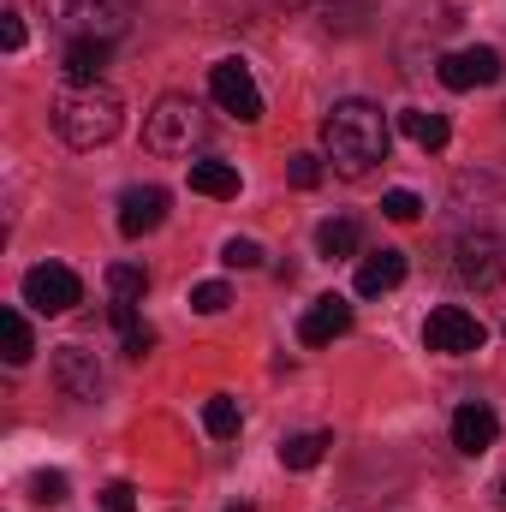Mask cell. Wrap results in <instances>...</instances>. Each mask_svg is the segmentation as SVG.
<instances>
[{
  "label": "cell",
  "instance_id": "6da1fadb",
  "mask_svg": "<svg viewBox=\"0 0 506 512\" xmlns=\"http://www.w3.org/2000/svg\"><path fill=\"white\" fill-rule=\"evenodd\" d=\"M322 149L340 179H364L376 161H387V114L376 102H334L322 120Z\"/></svg>",
  "mask_w": 506,
  "mask_h": 512
},
{
  "label": "cell",
  "instance_id": "7a4b0ae2",
  "mask_svg": "<svg viewBox=\"0 0 506 512\" xmlns=\"http://www.w3.org/2000/svg\"><path fill=\"white\" fill-rule=\"evenodd\" d=\"M120 126H126V108L108 84H66L54 96V131L72 149H102L120 137Z\"/></svg>",
  "mask_w": 506,
  "mask_h": 512
},
{
  "label": "cell",
  "instance_id": "3957f363",
  "mask_svg": "<svg viewBox=\"0 0 506 512\" xmlns=\"http://www.w3.org/2000/svg\"><path fill=\"white\" fill-rule=\"evenodd\" d=\"M203 131H209V120L197 114L191 96H161L155 114L143 120V143L155 155H191V143H203Z\"/></svg>",
  "mask_w": 506,
  "mask_h": 512
},
{
  "label": "cell",
  "instance_id": "277c9868",
  "mask_svg": "<svg viewBox=\"0 0 506 512\" xmlns=\"http://www.w3.org/2000/svg\"><path fill=\"white\" fill-rule=\"evenodd\" d=\"M42 12H48V24L66 30L72 42H78V36L114 42V36L126 30V0H42Z\"/></svg>",
  "mask_w": 506,
  "mask_h": 512
},
{
  "label": "cell",
  "instance_id": "5b68a950",
  "mask_svg": "<svg viewBox=\"0 0 506 512\" xmlns=\"http://www.w3.org/2000/svg\"><path fill=\"white\" fill-rule=\"evenodd\" d=\"M423 340H429V352L471 358V352H483L489 328H483V322H477L465 304H441V310H429V322H423Z\"/></svg>",
  "mask_w": 506,
  "mask_h": 512
},
{
  "label": "cell",
  "instance_id": "8992f818",
  "mask_svg": "<svg viewBox=\"0 0 506 512\" xmlns=\"http://www.w3.org/2000/svg\"><path fill=\"white\" fill-rule=\"evenodd\" d=\"M78 298H84V280H78L66 262H36V268L24 274V304L42 310V316H66Z\"/></svg>",
  "mask_w": 506,
  "mask_h": 512
},
{
  "label": "cell",
  "instance_id": "52a82bcc",
  "mask_svg": "<svg viewBox=\"0 0 506 512\" xmlns=\"http://www.w3.org/2000/svg\"><path fill=\"white\" fill-rule=\"evenodd\" d=\"M453 274H459L465 286H477V292L501 286L506 280V245L495 233H465V239L453 245Z\"/></svg>",
  "mask_w": 506,
  "mask_h": 512
},
{
  "label": "cell",
  "instance_id": "ba28073f",
  "mask_svg": "<svg viewBox=\"0 0 506 512\" xmlns=\"http://www.w3.org/2000/svg\"><path fill=\"white\" fill-rule=\"evenodd\" d=\"M209 90H215V102L233 114V120H262V90H256V78H251V66L245 60H215L209 66Z\"/></svg>",
  "mask_w": 506,
  "mask_h": 512
},
{
  "label": "cell",
  "instance_id": "9c48e42d",
  "mask_svg": "<svg viewBox=\"0 0 506 512\" xmlns=\"http://www.w3.org/2000/svg\"><path fill=\"white\" fill-rule=\"evenodd\" d=\"M54 382L66 387V399H102V364H96V352H84V346H60L54 352Z\"/></svg>",
  "mask_w": 506,
  "mask_h": 512
},
{
  "label": "cell",
  "instance_id": "30bf717a",
  "mask_svg": "<svg viewBox=\"0 0 506 512\" xmlns=\"http://www.w3.org/2000/svg\"><path fill=\"white\" fill-rule=\"evenodd\" d=\"M495 78H501V54L495 48H459V54L441 60V84L447 90H483Z\"/></svg>",
  "mask_w": 506,
  "mask_h": 512
},
{
  "label": "cell",
  "instance_id": "8fae6325",
  "mask_svg": "<svg viewBox=\"0 0 506 512\" xmlns=\"http://www.w3.org/2000/svg\"><path fill=\"white\" fill-rule=\"evenodd\" d=\"M340 334H352V304H346L340 292H328V298H316V304L304 310L298 340H304V346H334Z\"/></svg>",
  "mask_w": 506,
  "mask_h": 512
},
{
  "label": "cell",
  "instance_id": "7c38bea8",
  "mask_svg": "<svg viewBox=\"0 0 506 512\" xmlns=\"http://www.w3.org/2000/svg\"><path fill=\"white\" fill-rule=\"evenodd\" d=\"M167 191L161 185H131L126 197H120V233L126 239H143V233H155L161 221H167Z\"/></svg>",
  "mask_w": 506,
  "mask_h": 512
},
{
  "label": "cell",
  "instance_id": "4fadbf2b",
  "mask_svg": "<svg viewBox=\"0 0 506 512\" xmlns=\"http://www.w3.org/2000/svg\"><path fill=\"white\" fill-rule=\"evenodd\" d=\"M495 435H501V417H495L483 399H471V405H459V411H453V447H459V453H471V459H477V453H489V447H495Z\"/></svg>",
  "mask_w": 506,
  "mask_h": 512
},
{
  "label": "cell",
  "instance_id": "5bb4252c",
  "mask_svg": "<svg viewBox=\"0 0 506 512\" xmlns=\"http://www.w3.org/2000/svg\"><path fill=\"white\" fill-rule=\"evenodd\" d=\"M405 280V251H376L358 262V298H381Z\"/></svg>",
  "mask_w": 506,
  "mask_h": 512
},
{
  "label": "cell",
  "instance_id": "9a60e30c",
  "mask_svg": "<svg viewBox=\"0 0 506 512\" xmlns=\"http://www.w3.org/2000/svg\"><path fill=\"white\" fill-rule=\"evenodd\" d=\"M102 66H108V42H102V36L66 42V78H72V84H102Z\"/></svg>",
  "mask_w": 506,
  "mask_h": 512
},
{
  "label": "cell",
  "instance_id": "2e32d148",
  "mask_svg": "<svg viewBox=\"0 0 506 512\" xmlns=\"http://www.w3.org/2000/svg\"><path fill=\"white\" fill-rule=\"evenodd\" d=\"M191 191L197 197H239V167L233 161H191Z\"/></svg>",
  "mask_w": 506,
  "mask_h": 512
},
{
  "label": "cell",
  "instance_id": "e0dca14e",
  "mask_svg": "<svg viewBox=\"0 0 506 512\" xmlns=\"http://www.w3.org/2000/svg\"><path fill=\"white\" fill-rule=\"evenodd\" d=\"M399 131H405L417 149H447V137H453L447 120H441V114H429V108H405V114H399Z\"/></svg>",
  "mask_w": 506,
  "mask_h": 512
},
{
  "label": "cell",
  "instance_id": "ac0fdd59",
  "mask_svg": "<svg viewBox=\"0 0 506 512\" xmlns=\"http://www.w3.org/2000/svg\"><path fill=\"white\" fill-rule=\"evenodd\" d=\"M334 447V435H292V441H280V465L286 471H310V465H322V453Z\"/></svg>",
  "mask_w": 506,
  "mask_h": 512
},
{
  "label": "cell",
  "instance_id": "d6986e66",
  "mask_svg": "<svg viewBox=\"0 0 506 512\" xmlns=\"http://www.w3.org/2000/svg\"><path fill=\"white\" fill-rule=\"evenodd\" d=\"M0 334H6V364H30L36 340H30V322H24V310H18V304H6V310H0Z\"/></svg>",
  "mask_w": 506,
  "mask_h": 512
},
{
  "label": "cell",
  "instance_id": "ffe728a7",
  "mask_svg": "<svg viewBox=\"0 0 506 512\" xmlns=\"http://www.w3.org/2000/svg\"><path fill=\"white\" fill-rule=\"evenodd\" d=\"M316 251L328 256V262L352 256L358 251V221H346V215H340V221H322V227H316Z\"/></svg>",
  "mask_w": 506,
  "mask_h": 512
},
{
  "label": "cell",
  "instance_id": "44dd1931",
  "mask_svg": "<svg viewBox=\"0 0 506 512\" xmlns=\"http://www.w3.org/2000/svg\"><path fill=\"white\" fill-rule=\"evenodd\" d=\"M203 429H209L215 441H233V435H239V399L215 393V399L203 405Z\"/></svg>",
  "mask_w": 506,
  "mask_h": 512
},
{
  "label": "cell",
  "instance_id": "7402d4cb",
  "mask_svg": "<svg viewBox=\"0 0 506 512\" xmlns=\"http://www.w3.org/2000/svg\"><path fill=\"white\" fill-rule=\"evenodd\" d=\"M108 292H114V304H137V298L149 292V274H143L137 262H114V268H108Z\"/></svg>",
  "mask_w": 506,
  "mask_h": 512
},
{
  "label": "cell",
  "instance_id": "603a6c76",
  "mask_svg": "<svg viewBox=\"0 0 506 512\" xmlns=\"http://www.w3.org/2000/svg\"><path fill=\"white\" fill-rule=\"evenodd\" d=\"M227 304H233L227 280H203V286H191V310H203V316H221Z\"/></svg>",
  "mask_w": 506,
  "mask_h": 512
},
{
  "label": "cell",
  "instance_id": "cb8c5ba5",
  "mask_svg": "<svg viewBox=\"0 0 506 512\" xmlns=\"http://www.w3.org/2000/svg\"><path fill=\"white\" fill-rule=\"evenodd\" d=\"M30 501H36V507H60V501H66V477H60V471H36V477H30Z\"/></svg>",
  "mask_w": 506,
  "mask_h": 512
},
{
  "label": "cell",
  "instance_id": "d4e9b609",
  "mask_svg": "<svg viewBox=\"0 0 506 512\" xmlns=\"http://www.w3.org/2000/svg\"><path fill=\"white\" fill-rule=\"evenodd\" d=\"M381 215H387V221H417V215H423V197H417V191H387V197H381Z\"/></svg>",
  "mask_w": 506,
  "mask_h": 512
},
{
  "label": "cell",
  "instance_id": "484cf974",
  "mask_svg": "<svg viewBox=\"0 0 506 512\" xmlns=\"http://www.w3.org/2000/svg\"><path fill=\"white\" fill-rule=\"evenodd\" d=\"M286 179H292L298 191H316V185H322V161H316V155H292V161H286Z\"/></svg>",
  "mask_w": 506,
  "mask_h": 512
},
{
  "label": "cell",
  "instance_id": "4316f807",
  "mask_svg": "<svg viewBox=\"0 0 506 512\" xmlns=\"http://www.w3.org/2000/svg\"><path fill=\"white\" fill-rule=\"evenodd\" d=\"M221 262H227V268H262V245H256V239H227Z\"/></svg>",
  "mask_w": 506,
  "mask_h": 512
},
{
  "label": "cell",
  "instance_id": "83f0119b",
  "mask_svg": "<svg viewBox=\"0 0 506 512\" xmlns=\"http://www.w3.org/2000/svg\"><path fill=\"white\" fill-rule=\"evenodd\" d=\"M96 501H102V512H137V489L131 483H108Z\"/></svg>",
  "mask_w": 506,
  "mask_h": 512
},
{
  "label": "cell",
  "instance_id": "f1b7e54d",
  "mask_svg": "<svg viewBox=\"0 0 506 512\" xmlns=\"http://www.w3.org/2000/svg\"><path fill=\"white\" fill-rule=\"evenodd\" d=\"M149 352H155V328H149V322H137V328L126 334V358H149Z\"/></svg>",
  "mask_w": 506,
  "mask_h": 512
},
{
  "label": "cell",
  "instance_id": "f546056e",
  "mask_svg": "<svg viewBox=\"0 0 506 512\" xmlns=\"http://www.w3.org/2000/svg\"><path fill=\"white\" fill-rule=\"evenodd\" d=\"M0 42H6L12 54L24 48V18H18V12H6V18H0Z\"/></svg>",
  "mask_w": 506,
  "mask_h": 512
},
{
  "label": "cell",
  "instance_id": "4dcf8cb0",
  "mask_svg": "<svg viewBox=\"0 0 506 512\" xmlns=\"http://www.w3.org/2000/svg\"><path fill=\"white\" fill-rule=\"evenodd\" d=\"M227 512H251V507H227Z\"/></svg>",
  "mask_w": 506,
  "mask_h": 512
},
{
  "label": "cell",
  "instance_id": "1f68e13d",
  "mask_svg": "<svg viewBox=\"0 0 506 512\" xmlns=\"http://www.w3.org/2000/svg\"><path fill=\"white\" fill-rule=\"evenodd\" d=\"M286 6H298V0H286Z\"/></svg>",
  "mask_w": 506,
  "mask_h": 512
}]
</instances>
